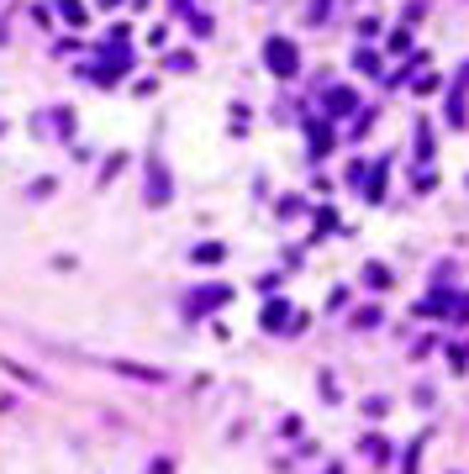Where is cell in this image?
Wrapping results in <instances>:
<instances>
[{
  "label": "cell",
  "instance_id": "cell-1",
  "mask_svg": "<svg viewBox=\"0 0 469 474\" xmlns=\"http://www.w3.org/2000/svg\"><path fill=\"white\" fill-rule=\"evenodd\" d=\"M264 53H269L274 74H296V48H290V43H279V37H269V43H264Z\"/></svg>",
  "mask_w": 469,
  "mask_h": 474
},
{
  "label": "cell",
  "instance_id": "cell-2",
  "mask_svg": "<svg viewBox=\"0 0 469 474\" xmlns=\"http://www.w3.org/2000/svg\"><path fill=\"white\" fill-rule=\"evenodd\" d=\"M264 327H269V332H285V306H269V311H264Z\"/></svg>",
  "mask_w": 469,
  "mask_h": 474
},
{
  "label": "cell",
  "instance_id": "cell-3",
  "mask_svg": "<svg viewBox=\"0 0 469 474\" xmlns=\"http://www.w3.org/2000/svg\"><path fill=\"white\" fill-rule=\"evenodd\" d=\"M364 274H369V284H374V290H385V284H391V269H380V264H369Z\"/></svg>",
  "mask_w": 469,
  "mask_h": 474
}]
</instances>
